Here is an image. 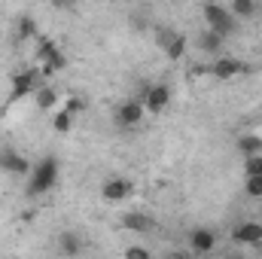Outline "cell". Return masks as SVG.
Listing matches in <instances>:
<instances>
[{
    "label": "cell",
    "mask_w": 262,
    "mask_h": 259,
    "mask_svg": "<svg viewBox=\"0 0 262 259\" xmlns=\"http://www.w3.org/2000/svg\"><path fill=\"white\" fill-rule=\"evenodd\" d=\"M49 3H55L58 9H67V6H73V0H49Z\"/></svg>",
    "instance_id": "25"
},
{
    "label": "cell",
    "mask_w": 262,
    "mask_h": 259,
    "mask_svg": "<svg viewBox=\"0 0 262 259\" xmlns=\"http://www.w3.org/2000/svg\"><path fill=\"white\" fill-rule=\"evenodd\" d=\"M143 107H146V113H162L168 104H171V89L165 85V82H156V85H146L143 89Z\"/></svg>",
    "instance_id": "5"
},
{
    "label": "cell",
    "mask_w": 262,
    "mask_h": 259,
    "mask_svg": "<svg viewBox=\"0 0 262 259\" xmlns=\"http://www.w3.org/2000/svg\"><path fill=\"white\" fill-rule=\"evenodd\" d=\"M156 43H159V49H162L171 61L183 58V52H186V37H183L180 31H171V28H159V31H156Z\"/></svg>",
    "instance_id": "4"
},
{
    "label": "cell",
    "mask_w": 262,
    "mask_h": 259,
    "mask_svg": "<svg viewBox=\"0 0 262 259\" xmlns=\"http://www.w3.org/2000/svg\"><path fill=\"white\" fill-rule=\"evenodd\" d=\"M232 238L238 241V244H244V247H256L262 244V223H241V226H235V232H232Z\"/></svg>",
    "instance_id": "8"
},
{
    "label": "cell",
    "mask_w": 262,
    "mask_h": 259,
    "mask_svg": "<svg viewBox=\"0 0 262 259\" xmlns=\"http://www.w3.org/2000/svg\"><path fill=\"white\" fill-rule=\"evenodd\" d=\"M52 128L58 131V134H67V131L73 128V113L61 107V110H58V113L52 116Z\"/></svg>",
    "instance_id": "21"
},
{
    "label": "cell",
    "mask_w": 262,
    "mask_h": 259,
    "mask_svg": "<svg viewBox=\"0 0 262 259\" xmlns=\"http://www.w3.org/2000/svg\"><path fill=\"white\" fill-rule=\"evenodd\" d=\"M204 25L210 28V31H216V34H223V37H229V34H235V15L226 9V6H220V3H204Z\"/></svg>",
    "instance_id": "2"
},
{
    "label": "cell",
    "mask_w": 262,
    "mask_h": 259,
    "mask_svg": "<svg viewBox=\"0 0 262 259\" xmlns=\"http://www.w3.org/2000/svg\"><path fill=\"white\" fill-rule=\"evenodd\" d=\"M40 67H28V70H18V73H12V92H9V104H15V101H21L25 95H34V89H37V82H40Z\"/></svg>",
    "instance_id": "3"
},
{
    "label": "cell",
    "mask_w": 262,
    "mask_h": 259,
    "mask_svg": "<svg viewBox=\"0 0 262 259\" xmlns=\"http://www.w3.org/2000/svg\"><path fill=\"white\" fill-rule=\"evenodd\" d=\"M229 6H232V15H238V18L256 15V0H229Z\"/></svg>",
    "instance_id": "20"
},
{
    "label": "cell",
    "mask_w": 262,
    "mask_h": 259,
    "mask_svg": "<svg viewBox=\"0 0 262 259\" xmlns=\"http://www.w3.org/2000/svg\"><path fill=\"white\" fill-rule=\"evenodd\" d=\"M64 67H67V55L61 52V49H55V52H52V55L43 61V67H40V70H43L46 76H52V73H61Z\"/></svg>",
    "instance_id": "18"
},
{
    "label": "cell",
    "mask_w": 262,
    "mask_h": 259,
    "mask_svg": "<svg viewBox=\"0 0 262 259\" xmlns=\"http://www.w3.org/2000/svg\"><path fill=\"white\" fill-rule=\"evenodd\" d=\"M247 64L244 61H238V58H216L213 64H210V76H216V79H232V76H238V73H244Z\"/></svg>",
    "instance_id": "9"
},
{
    "label": "cell",
    "mask_w": 262,
    "mask_h": 259,
    "mask_svg": "<svg viewBox=\"0 0 262 259\" xmlns=\"http://www.w3.org/2000/svg\"><path fill=\"white\" fill-rule=\"evenodd\" d=\"M143 113H146L143 101H140V98H128V101H122V104L116 107V122H119L122 128H131V125H137V122L143 119Z\"/></svg>",
    "instance_id": "6"
},
{
    "label": "cell",
    "mask_w": 262,
    "mask_h": 259,
    "mask_svg": "<svg viewBox=\"0 0 262 259\" xmlns=\"http://www.w3.org/2000/svg\"><path fill=\"white\" fill-rule=\"evenodd\" d=\"M15 40L18 43L37 40V21H34V15H18V21H15Z\"/></svg>",
    "instance_id": "15"
},
{
    "label": "cell",
    "mask_w": 262,
    "mask_h": 259,
    "mask_svg": "<svg viewBox=\"0 0 262 259\" xmlns=\"http://www.w3.org/2000/svg\"><path fill=\"white\" fill-rule=\"evenodd\" d=\"M55 49H58V43H55V40H49V37H37V52H34V61H37V64H43V61H46Z\"/></svg>",
    "instance_id": "19"
},
{
    "label": "cell",
    "mask_w": 262,
    "mask_h": 259,
    "mask_svg": "<svg viewBox=\"0 0 262 259\" xmlns=\"http://www.w3.org/2000/svg\"><path fill=\"white\" fill-rule=\"evenodd\" d=\"M122 226H125L128 232L146 235V232H152V229H156V220H152L149 213H143V210H128V213L122 217Z\"/></svg>",
    "instance_id": "10"
},
{
    "label": "cell",
    "mask_w": 262,
    "mask_h": 259,
    "mask_svg": "<svg viewBox=\"0 0 262 259\" xmlns=\"http://www.w3.org/2000/svg\"><path fill=\"white\" fill-rule=\"evenodd\" d=\"M64 110H70L73 116H76V113H82V110H85V98H79V95H70V98H67V104H64Z\"/></svg>",
    "instance_id": "23"
},
{
    "label": "cell",
    "mask_w": 262,
    "mask_h": 259,
    "mask_svg": "<svg viewBox=\"0 0 262 259\" xmlns=\"http://www.w3.org/2000/svg\"><path fill=\"white\" fill-rule=\"evenodd\" d=\"M28 177H31V180H28V195H46L55 183H58V162H55L52 156H46V159H40V162L31 168Z\"/></svg>",
    "instance_id": "1"
},
{
    "label": "cell",
    "mask_w": 262,
    "mask_h": 259,
    "mask_svg": "<svg viewBox=\"0 0 262 259\" xmlns=\"http://www.w3.org/2000/svg\"><path fill=\"white\" fill-rule=\"evenodd\" d=\"M131 180H125V177H110V180H104V189H101V195L107 198V201H125L131 195Z\"/></svg>",
    "instance_id": "11"
},
{
    "label": "cell",
    "mask_w": 262,
    "mask_h": 259,
    "mask_svg": "<svg viewBox=\"0 0 262 259\" xmlns=\"http://www.w3.org/2000/svg\"><path fill=\"white\" fill-rule=\"evenodd\" d=\"M125 256H128V259H149L152 253H149L146 247H128V250H125Z\"/></svg>",
    "instance_id": "24"
},
{
    "label": "cell",
    "mask_w": 262,
    "mask_h": 259,
    "mask_svg": "<svg viewBox=\"0 0 262 259\" xmlns=\"http://www.w3.org/2000/svg\"><path fill=\"white\" fill-rule=\"evenodd\" d=\"M34 104H37V110H43V113L55 110V107H58V89H52V85H37V89H34Z\"/></svg>",
    "instance_id": "13"
},
{
    "label": "cell",
    "mask_w": 262,
    "mask_h": 259,
    "mask_svg": "<svg viewBox=\"0 0 262 259\" xmlns=\"http://www.w3.org/2000/svg\"><path fill=\"white\" fill-rule=\"evenodd\" d=\"M244 192L250 195V198H262V174H247Z\"/></svg>",
    "instance_id": "22"
},
{
    "label": "cell",
    "mask_w": 262,
    "mask_h": 259,
    "mask_svg": "<svg viewBox=\"0 0 262 259\" xmlns=\"http://www.w3.org/2000/svg\"><path fill=\"white\" fill-rule=\"evenodd\" d=\"M189 247H192V253H210L213 247H216V235L210 232V229H192L189 232Z\"/></svg>",
    "instance_id": "12"
},
{
    "label": "cell",
    "mask_w": 262,
    "mask_h": 259,
    "mask_svg": "<svg viewBox=\"0 0 262 259\" xmlns=\"http://www.w3.org/2000/svg\"><path fill=\"white\" fill-rule=\"evenodd\" d=\"M223 43H226V37L216 34V31H210V28L201 31V37H198V49H201V52H220Z\"/></svg>",
    "instance_id": "16"
},
{
    "label": "cell",
    "mask_w": 262,
    "mask_h": 259,
    "mask_svg": "<svg viewBox=\"0 0 262 259\" xmlns=\"http://www.w3.org/2000/svg\"><path fill=\"white\" fill-rule=\"evenodd\" d=\"M31 162L21 156V153H12V149H6V153H0V171H6V174H18V177H25V174H31Z\"/></svg>",
    "instance_id": "7"
},
{
    "label": "cell",
    "mask_w": 262,
    "mask_h": 259,
    "mask_svg": "<svg viewBox=\"0 0 262 259\" xmlns=\"http://www.w3.org/2000/svg\"><path fill=\"white\" fill-rule=\"evenodd\" d=\"M238 149H241V156H256V153H262V137L259 134H241Z\"/></svg>",
    "instance_id": "17"
},
{
    "label": "cell",
    "mask_w": 262,
    "mask_h": 259,
    "mask_svg": "<svg viewBox=\"0 0 262 259\" xmlns=\"http://www.w3.org/2000/svg\"><path fill=\"white\" fill-rule=\"evenodd\" d=\"M82 247H85L82 235H76V232H61V235H58V250H61V253H67V256L82 253Z\"/></svg>",
    "instance_id": "14"
}]
</instances>
